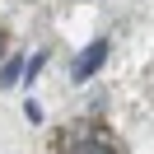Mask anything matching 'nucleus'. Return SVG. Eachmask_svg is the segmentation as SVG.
<instances>
[{
  "mask_svg": "<svg viewBox=\"0 0 154 154\" xmlns=\"http://www.w3.org/2000/svg\"><path fill=\"white\" fill-rule=\"evenodd\" d=\"M51 154H126L107 126L98 122H70L51 135Z\"/></svg>",
  "mask_w": 154,
  "mask_h": 154,
  "instance_id": "1",
  "label": "nucleus"
},
{
  "mask_svg": "<svg viewBox=\"0 0 154 154\" xmlns=\"http://www.w3.org/2000/svg\"><path fill=\"white\" fill-rule=\"evenodd\" d=\"M0 42H5V33H0ZM0 51H5V47H0Z\"/></svg>",
  "mask_w": 154,
  "mask_h": 154,
  "instance_id": "2",
  "label": "nucleus"
}]
</instances>
